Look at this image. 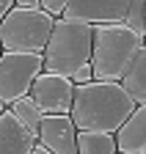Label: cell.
<instances>
[{
  "mask_svg": "<svg viewBox=\"0 0 146 154\" xmlns=\"http://www.w3.org/2000/svg\"><path fill=\"white\" fill-rule=\"evenodd\" d=\"M39 74H42V55L3 52L0 55V105L11 107L17 99L28 96Z\"/></svg>",
  "mask_w": 146,
  "mask_h": 154,
  "instance_id": "5b68a950",
  "label": "cell"
},
{
  "mask_svg": "<svg viewBox=\"0 0 146 154\" xmlns=\"http://www.w3.org/2000/svg\"><path fill=\"white\" fill-rule=\"evenodd\" d=\"M77 129L69 116H44L39 124L36 143L50 154H77Z\"/></svg>",
  "mask_w": 146,
  "mask_h": 154,
  "instance_id": "ba28073f",
  "label": "cell"
},
{
  "mask_svg": "<svg viewBox=\"0 0 146 154\" xmlns=\"http://www.w3.org/2000/svg\"><path fill=\"white\" fill-rule=\"evenodd\" d=\"M91 36H94L91 25L69 22L58 17L42 52V72L72 77V72H77L91 61Z\"/></svg>",
  "mask_w": 146,
  "mask_h": 154,
  "instance_id": "3957f363",
  "label": "cell"
},
{
  "mask_svg": "<svg viewBox=\"0 0 146 154\" xmlns=\"http://www.w3.org/2000/svg\"><path fill=\"white\" fill-rule=\"evenodd\" d=\"M3 110H6V107H3V105H0V113H3Z\"/></svg>",
  "mask_w": 146,
  "mask_h": 154,
  "instance_id": "44dd1931",
  "label": "cell"
},
{
  "mask_svg": "<svg viewBox=\"0 0 146 154\" xmlns=\"http://www.w3.org/2000/svg\"><path fill=\"white\" fill-rule=\"evenodd\" d=\"M28 154H50V151H47L44 146H39V143H33V149H30Z\"/></svg>",
  "mask_w": 146,
  "mask_h": 154,
  "instance_id": "d6986e66",
  "label": "cell"
},
{
  "mask_svg": "<svg viewBox=\"0 0 146 154\" xmlns=\"http://www.w3.org/2000/svg\"><path fill=\"white\" fill-rule=\"evenodd\" d=\"M72 91H75V85H72L69 77L42 72L33 80L28 96H30V102L36 105V110H39L42 116H69V110H72Z\"/></svg>",
  "mask_w": 146,
  "mask_h": 154,
  "instance_id": "8992f818",
  "label": "cell"
},
{
  "mask_svg": "<svg viewBox=\"0 0 146 154\" xmlns=\"http://www.w3.org/2000/svg\"><path fill=\"white\" fill-rule=\"evenodd\" d=\"M11 6H14L11 0H0V22H3V17H6V14L11 11Z\"/></svg>",
  "mask_w": 146,
  "mask_h": 154,
  "instance_id": "ac0fdd59",
  "label": "cell"
},
{
  "mask_svg": "<svg viewBox=\"0 0 146 154\" xmlns=\"http://www.w3.org/2000/svg\"><path fill=\"white\" fill-rule=\"evenodd\" d=\"M17 8H39V0H11Z\"/></svg>",
  "mask_w": 146,
  "mask_h": 154,
  "instance_id": "e0dca14e",
  "label": "cell"
},
{
  "mask_svg": "<svg viewBox=\"0 0 146 154\" xmlns=\"http://www.w3.org/2000/svg\"><path fill=\"white\" fill-rule=\"evenodd\" d=\"M77 154H113L116 140L107 132H77Z\"/></svg>",
  "mask_w": 146,
  "mask_h": 154,
  "instance_id": "4fadbf2b",
  "label": "cell"
},
{
  "mask_svg": "<svg viewBox=\"0 0 146 154\" xmlns=\"http://www.w3.org/2000/svg\"><path fill=\"white\" fill-rule=\"evenodd\" d=\"M119 85L124 88V94L130 96L135 105H146V47L138 50V55L132 58V63L127 66Z\"/></svg>",
  "mask_w": 146,
  "mask_h": 154,
  "instance_id": "8fae6325",
  "label": "cell"
},
{
  "mask_svg": "<svg viewBox=\"0 0 146 154\" xmlns=\"http://www.w3.org/2000/svg\"><path fill=\"white\" fill-rule=\"evenodd\" d=\"M138 105L124 94L119 83H97L75 85L72 91L69 119L77 132H107L113 135Z\"/></svg>",
  "mask_w": 146,
  "mask_h": 154,
  "instance_id": "6da1fadb",
  "label": "cell"
},
{
  "mask_svg": "<svg viewBox=\"0 0 146 154\" xmlns=\"http://www.w3.org/2000/svg\"><path fill=\"white\" fill-rule=\"evenodd\" d=\"M52 25H55V19L42 8L11 6V11L0 22V47H3V52L42 55Z\"/></svg>",
  "mask_w": 146,
  "mask_h": 154,
  "instance_id": "277c9868",
  "label": "cell"
},
{
  "mask_svg": "<svg viewBox=\"0 0 146 154\" xmlns=\"http://www.w3.org/2000/svg\"><path fill=\"white\" fill-rule=\"evenodd\" d=\"M69 80H72V85H85V83H91V80H94V74H91V66H88V63H85V66H80L77 72H72Z\"/></svg>",
  "mask_w": 146,
  "mask_h": 154,
  "instance_id": "2e32d148",
  "label": "cell"
},
{
  "mask_svg": "<svg viewBox=\"0 0 146 154\" xmlns=\"http://www.w3.org/2000/svg\"><path fill=\"white\" fill-rule=\"evenodd\" d=\"M66 3H69V0H39V8H42V11H47L52 19H58V17L64 14Z\"/></svg>",
  "mask_w": 146,
  "mask_h": 154,
  "instance_id": "9a60e30c",
  "label": "cell"
},
{
  "mask_svg": "<svg viewBox=\"0 0 146 154\" xmlns=\"http://www.w3.org/2000/svg\"><path fill=\"white\" fill-rule=\"evenodd\" d=\"M0 55H3V47H0Z\"/></svg>",
  "mask_w": 146,
  "mask_h": 154,
  "instance_id": "7402d4cb",
  "label": "cell"
},
{
  "mask_svg": "<svg viewBox=\"0 0 146 154\" xmlns=\"http://www.w3.org/2000/svg\"><path fill=\"white\" fill-rule=\"evenodd\" d=\"M143 50V38L127 30L121 22L116 25H94L91 36V74L97 83H119L132 58Z\"/></svg>",
  "mask_w": 146,
  "mask_h": 154,
  "instance_id": "7a4b0ae2",
  "label": "cell"
},
{
  "mask_svg": "<svg viewBox=\"0 0 146 154\" xmlns=\"http://www.w3.org/2000/svg\"><path fill=\"white\" fill-rule=\"evenodd\" d=\"M6 110L14 116V121L20 124L28 135H33V138L39 135V124H42L44 116L36 110V105L30 102V96H22V99H17V102H14L11 107H6Z\"/></svg>",
  "mask_w": 146,
  "mask_h": 154,
  "instance_id": "7c38bea8",
  "label": "cell"
},
{
  "mask_svg": "<svg viewBox=\"0 0 146 154\" xmlns=\"http://www.w3.org/2000/svg\"><path fill=\"white\" fill-rule=\"evenodd\" d=\"M113 154H127V151H113Z\"/></svg>",
  "mask_w": 146,
  "mask_h": 154,
  "instance_id": "ffe728a7",
  "label": "cell"
},
{
  "mask_svg": "<svg viewBox=\"0 0 146 154\" xmlns=\"http://www.w3.org/2000/svg\"><path fill=\"white\" fill-rule=\"evenodd\" d=\"M121 25L127 30H132L138 38L146 36V0H130V6L124 11V19Z\"/></svg>",
  "mask_w": 146,
  "mask_h": 154,
  "instance_id": "5bb4252c",
  "label": "cell"
},
{
  "mask_svg": "<svg viewBox=\"0 0 146 154\" xmlns=\"http://www.w3.org/2000/svg\"><path fill=\"white\" fill-rule=\"evenodd\" d=\"M130 0H69L64 8V19L83 25H116L124 19Z\"/></svg>",
  "mask_w": 146,
  "mask_h": 154,
  "instance_id": "52a82bcc",
  "label": "cell"
},
{
  "mask_svg": "<svg viewBox=\"0 0 146 154\" xmlns=\"http://www.w3.org/2000/svg\"><path fill=\"white\" fill-rule=\"evenodd\" d=\"M116 151H127V154H146V105H138L130 119H127L116 132Z\"/></svg>",
  "mask_w": 146,
  "mask_h": 154,
  "instance_id": "9c48e42d",
  "label": "cell"
},
{
  "mask_svg": "<svg viewBox=\"0 0 146 154\" xmlns=\"http://www.w3.org/2000/svg\"><path fill=\"white\" fill-rule=\"evenodd\" d=\"M36 138L28 135L20 124L14 121L8 110L0 113V154H28L33 149Z\"/></svg>",
  "mask_w": 146,
  "mask_h": 154,
  "instance_id": "30bf717a",
  "label": "cell"
}]
</instances>
